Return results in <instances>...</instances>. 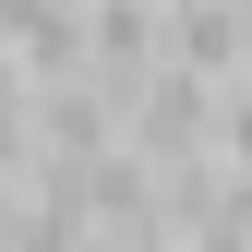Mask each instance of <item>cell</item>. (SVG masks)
Returning a JSON list of instances; mask_svg holds the SVG:
<instances>
[{
  "mask_svg": "<svg viewBox=\"0 0 252 252\" xmlns=\"http://www.w3.org/2000/svg\"><path fill=\"white\" fill-rule=\"evenodd\" d=\"M120 144H132L144 168H192V156H216V84L192 72V60H156L132 96H120Z\"/></svg>",
  "mask_w": 252,
  "mask_h": 252,
  "instance_id": "6da1fadb",
  "label": "cell"
},
{
  "mask_svg": "<svg viewBox=\"0 0 252 252\" xmlns=\"http://www.w3.org/2000/svg\"><path fill=\"white\" fill-rule=\"evenodd\" d=\"M156 12H168V48L156 60H192L204 84H228L252 60V0H156Z\"/></svg>",
  "mask_w": 252,
  "mask_h": 252,
  "instance_id": "7a4b0ae2",
  "label": "cell"
},
{
  "mask_svg": "<svg viewBox=\"0 0 252 252\" xmlns=\"http://www.w3.org/2000/svg\"><path fill=\"white\" fill-rule=\"evenodd\" d=\"M216 156H240V168H252V72L216 84Z\"/></svg>",
  "mask_w": 252,
  "mask_h": 252,
  "instance_id": "3957f363",
  "label": "cell"
},
{
  "mask_svg": "<svg viewBox=\"0 0 252 252\" xmlns=\"http://www.w3.org/2000/svg\"><path fill=\"white\" fill-rule=\"evenodd\" d=\"M240 72H252V60H240Z\"/></svg>",
  "mask_w": 252,
  "mask_h": 252,
  "instance_id": "277c9868",
  "label": "cell"
}]
</instances>
